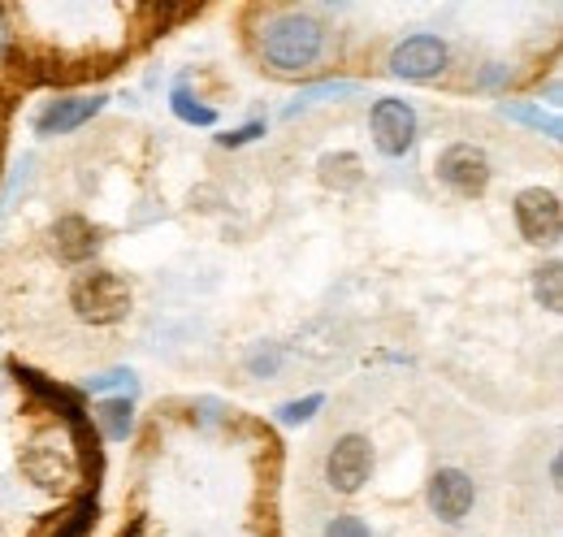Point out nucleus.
<instances>
[{
    "mask_svg": "<svg viewBox=\"0 0 563 537\" xmlns=\"http://www.w3.org/2000/svg\"><path fill=\"white\" fill-rule=\"evenodd\" d=\"M511 212H516V226H520L525 243H533V248H555L560 243L563 204L551 187H525L511 204Z\"/></svg>",
    "mask_w": 563,
    "mask_h": 537,
    "instance_id": "obj_4",
    "label": "nucleus"
},
{
    "mask_svg": "<svg viewBox=\"0 0 563 537\" xmlns=\"http://www.w3.org/2000/svg\"><path fill=\"white\" fill-rule=\"evenodd\" d=\"M261 134H265V122L256 118V122H247V127H239V131L217 134V143H221V147H247V143H256Z\"/></svg>",
    "mask_w": 563,
    "mask_h": 537,
    "instance_id": "obj_22",
    "label": "nucleus"
},
{
    "mask_svg": "<svg viewBox=\"0 0 563 537\" xmlns=\"http://www.w3.org/2000/svg\"><path fill=\"white\" fill-rule=\"evenodd\" d=\"M0 48H4V13H0Z\"/></svg>",
    "mask_w": 563,
    "mask_h": 537,
    "instance_id": "obj_24",
    "label": "nucleus"
},
{
    "mask_svg": "<svg viewBox=\"0 0 563 537\" xmlns=\"http://www.w3.org/2000/svg\"><path fill=\"white\" fill-rule=\"evenodd\" d=\"M498 113H503L507 122H520V127H529V131L547 134L551 143H560L563 139L560 113H547L542 105H529V100H503V105H498Z\"/></svg>",
    "mask_w": 563,
    "mask_h": 537,
    "instance_id": "obj_14",
    "label": "nucleus"
},
{
    "mask_svg": "<svg viewBox=\"0 0 563 537\" xmlns=\"http://www.w3.org/2000/svg\"><path fill=\"white\" fill-rule=\"evenodd\" d=\"M70 308L87 326H118L131 317V286L113 268H82L70 282Z\"/></svg>",
    "mask_w": 563,
    "mask_h": 537,
    "instance_id": "obj_2",
    "label": "nucleus"
},
{
    "mask_svg": "<svg viewBox=\"0 0 563 537\" xmlns=\"http://www.w3.org/2000/svg\"><path fill=\"white\" fill-rule=\"evenodd\" d=\"M325 537H373V529L360 520V516H334L325 525Z\"/></svg>",
    "mask_w": 563,
    "mask_h": 537,
    "instance_id": "obj_23",
    "label": "nucleus"
},
{
    "mask_svg": "<svg viewBox=\"0 0 563 537\" xmlns=\"http://www.w3.org/2000/svg\"><path fill=\"white\" fill-rule=\"evenodd\" d=\"M96 516H100V503H96V494L78 498V503H74V512L66 516V525H62V534H57V537H87V529L96 525Z\"/></svg>",
    "mask_w": 563,
    "mask_h": 537,
    "instance_id": "obj_20",
    "label": "nucleus"
},
{
    "mask_svg": "<svg viewBox=\"0 0 563 537\" xmlns=\"http://www.w3.org/2000/svg\"><path fill=\"white\" fill-rule=\"evenodd\" d=\"M53 252H57L62 265H87L100 252V230L87 217L70 212V217H62L53 226Z\"/></svg>",
    "mask_w": 563,
    "mask_h": 537,
    "instance_id": "obj_10",
    "label": "nucleus"
},
{
    "mask_svg": "<svg viewBox=\"0 0 563 537\" xmlns=\"http://www.w3.org/2000/svg\"><path fill=\"white\" fill-rule=\"evenodd\" d=\"M424 498H429V512H433L438 520L460 525V520L473 512V503H477V481L464 469H438L429 476Z\"/></svg>",
    "mask_w": 563,
    "mask_h": 537,
    "instance_id": "obj_8",
    "label": "nucleus"
},
{
    "mask_svg": "<svg viewBox=\"0 0 563 537\" xmlns=\"http://www.w3.org/2000/svg\"><path fill=\"white\" fill-rule=\"evenodd\" d=\"M451 62V48H446V40H438V35H408V40H399L395 48H390V74L395 78H408V83H429V78H438L442 69Z\"/></svg>",
    "mask_w": 563,
    "mask_h": 537,
    "instance_id": "obj_6",
    "label": "nucleus"
},
{
    "mask_svg": "<svg viewBox=\"0 0 563 537\" xmlns=\"http://www.w3.org/2000/svg\"><path fill=\"white\" fill-rule=\"evenodd\" d=\"M31 451H35V456H44V464H35V460H22L26 476H31L40 490H62V485H66V476L74 472L70 456H53V442H48V438L31 442Z\"/></svg>",
    "mask_w": 563,
    "mask_h": 537,
    "instance_id": "obj_13",
    "label": "nucleus"
},
{
    "mask_svg": "<svg viewBox=\"0 0 563 537\" xmlns=\"http://www.w3.org/2000/svg\"><path fill=\"white\" fill-rule=\"evenodd\" d=\"M373 472V447L364 434H343L325 456V481L339 494H360Z\"/></svg>",
    "mask_w": 563,
    "mask_h": 537,
    "instance_id": "obj_7",
    "label": "nucleus"
},
{
    "mask_svg": "<svg viewBox=\"0 0 563 537\" xmlns=\"http://www.w3.org/2000/svg\"><path fill=\"white\" fill-rule=\"evenodd\" d=\"M368 131H373V147L382 156L399 161L417 143V109L408 100H399V96H382L368 109Z\"/></svg>",
    "mask_w": 563,
    "mask_h": 537,
    "instance_id": "obj_3",
    "label": "nucleus"
},
{
    "mask_svg": "<svg viewBox=\"0 0 563 537\" xmlns=\"http://www.w3.org/2000/svg\"><path fill=\"white\" fill-rule=\"evenodd\" d=\"M317 169H321V183L334 187V191H352V187H360V178H364L355 152H325L317 161Z\"/></svg>",
    "mask_w": 563,
    "mask_h": 537,
    "instance_id": "obj_15",
    "label": "nucleus"
},
{
    "mask_svg": "<svg viewBox=\"0 0 563 537\" xmlns=\"http://www.w3.org/2000/svg\"><path fill=\"white\" fill-rule=\"evenodd\" d=\"M91 429L100 434V442L109 438V442H126L131 434H135V403L126 399V395H118V399H100L91 407Z\"/></svg>",
    "mask_w": 563,
    "mask_h": 537,
    "instance_id": "obj_12",
    "label": "nucleus"
},
{
    "mask_svg": "<svg viewBox=\"0 0 563 537\" xmlns=\"http://www.w3.org/2000/svg\"><path fill=\"white\" fill-rule=\"evenodd\" d=\"M104 105H109V96H62V100H48V105L35 113V134H40V139L74 134L78 127H87Z\"/></svg>",
    "mask_w": 563,
    "mask_h": 537,
    "instance_id": "obj_9",
    "label": "nucleus"
},
{
    "mask_svg": "<svg viewBox=\"0 0 563 537\" xmlns=\"http://www.w3.org/2000/svg\"><path fill=\"white\" fill-rule=\"evenodd\" d=\"M325 26L312 18V13H299V9H278L265 18L261 35H256V53L269 74L278 78H299L308 69L321 66L325 57Z\"/></svg>",
    "mask_w": 563,
    "mask_h": 537,
    "instance_id": "obj_1",
    "label": "nucleus"
},
{
    "mask_svg": "<svg viewBox=\"0 0 563 537\" xmlns=\"http://www.w3.org/2000/svg\"><path fill=\"white\" fill-rule=\"evenodd\" d=\"M169 109H174V118H178V122H187V127H217V109L205 105L200 96H191L187 87H174Z\"/></svg>",
    "mask_w": 563,
    "mask_h": 537,
    "instance_id": "obj_17",
    "label": "nucleus"
},
{
    "mask_svg": "<svg viewBox=\"0 0 563 537\" xmlns=\"http://www.w3.org/2000/svg\"><path fill=\"white\" fill-rule=\"evenodd\" d=\"M325 407V395H303V399H290L278 407V425H286V429H295V425H308L317 412Z\"/></svg>",
    "mask_w": 563,
    "mask_h": 537,
    "instance_id": "obj_19",
    "label": "nucleus"
},
{
    "mask_svg": "<svg viewBox=\"0 0 563 537\" xmlns=\"http://www.w3.org/2000/svg\"><path fill=\"white\" fill-rule=\"evenodd\" d=\"M533 299L547 308V313H560L563 308V265L551 261L533 273Z\"/></svg>",
    "mask_w": 563,
    "mask_h": 537,
    "instance_id": "obj_18",
    "label": "nucleus"
},
{
    "mask_svg": "<svg viewBox=\"0 0 563 537\" xmlns=\"http://www.w3.org/2000/svg\"><path fill=\"white\" fill-rule=\"evenodd\" d=\"M9 373H13V377H18L22 386H26V391H35V395H40L44 403H53V407H57V412H62V416H66L70 425L87 416V412H82V399H78L74 391L57 386V382H48V377H44V373H35L31 364H9Z\"/></svg>",
    "mask_w": 563,
    "mask_h": 537,
    "instance_id": "obj_11",
    "label": "nucleus"
},
{
    "mask_svg": "<svg viewBox=\"0 0 563 537\" xmlns=\"http://www.w3.org/2000/svg\"><path fill=\"white\" fill-rule=\"evenodd\" d=\"M343 96H360V83H352V78H325V83L299 87V96H295V105L286 109V118H295V113H299V109H308V105H321V100H343Z\"/></svg>",
    "mask_w": 563,
    "mask_h": 537,
    "instance_id": "obj_16",
    "label": "nucleus"
},
{
    "mask_svg": "<svg viewBox=\"0 0 563 537\" xmlns=\"http://www.w3.org/2000/svg\"><path fill=\"white\" fill-rule=\"evenodd\" d=\"M438 183L455 196H486L490 187V156L477 143H451L438 152Z\"/></svg>",
    "mask_w": 563,
    "mask_h": 537,
    "instance_id": "obj_5",
    "label": "nucleus"
},
{
    "mask_svg": "<svg viewBox=\"0 0 563 537\" xmlns=\"http://www.w3.org/2000/svg\"><path fill=\"white\" fill-rule=\"evenodd\" d=\"M87 391H91V395L122 391V395L131 399V395H135V373H131V369H109V373H96V377H87Z\"/></svg>",
    "mask_w": 563,
    "mask_h": 537,
    "instance_id": "obj_21",
    "label": "nucleus"
}]
</instances>
